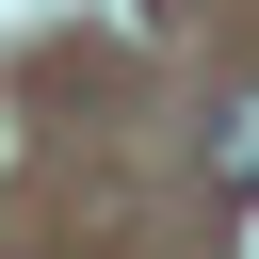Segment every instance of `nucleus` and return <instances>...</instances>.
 <instances>
[{"instance_id": "obj_1", "label": "nucleus", "mask_w": 259, "mask_h": 259, "mask_svg": "<svg viewBox=\"0 0 259 259\" xmlns=\"http://www.w3.org/2000/svg\"><path fill=\"white\" fill-rule=\"evenodd\" d=\"M210 178H227V194H259V97H227V146H210Z\"/></svg>"}]
</instances>
